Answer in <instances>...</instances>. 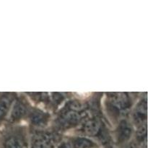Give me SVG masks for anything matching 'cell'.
I'll use <instances>...</instances> for the list:
<instances>
[{
  "mask_svg": "<svg viewBox=\"0 0 148 148\" xmlns=\"http://www.w3.org/2000/svg\"><path fill=\"white\" fill-rule=\"evenodd\" d=\"M57 148H72V145H71L70 143H67V142H63L59 145Z\"/></svg>",
  "mask_w": 148,
  "mask_h": 148,
  "instance_id": "obj_12",
  "label": "cell"
},
{
  "mask_svg": "<svg viewBox=\"0 0 148 148\" xmlns=\"http://www.w3.org/2000/svg\"><path fill=\"white\" fill-rule=\"evenodd\" d=\"M124 148H140L137 144H134V143H130V144L127 145L124 147Z\"/></svg>",
  "mask_w": 148,
  "mask_h": 148,
  "instance_id": "obj_13",
  "label": "cell"
},
{
  "mask_svg": "<svg viewBox=\"0 0 148 148\" xmlns=\"http://www.w3.org/2000/svg\"><path fill=\"white\" fill-rule=\"evenodd\" d=\"M72 148H97L98 145L92 140L84 137H77L72 139L70 143Z\"/></svg>",
  "mask_w": 148,
  "mask_h": 148,
  "instance_id": "obj_6",
  "label": "cell"
},
{
  "mask_svg": "<svg viewBox=\"0 0 148 148\" xmlns=\"http://www.w3.org/2000/svg\"><path fill=\"white\" fill-rule=\"evenodd\" d=\"M84 132L85 134L90 136H95L99 133L101 130V123L95 119L88 120L84 125Z\"/></svg>",
  "mask_w": 148,
  "mask_h": 148,
  "instance_id": "obj_7",
  "label": "cell"
},
{
  "mask_svg": "<svg viewBox=\"0 0 148 148\" xmlns=\"http://www.w3.org/2000/svg\"><path fill=\"white\" fill-rule=\"evenodd\" d=\"M2 148H28L25 133L22 130H12L3 139Z\"/></svg>",
  "mask_w": 148,
  "mask_h": 148,
  "instance_id": "obj_2",
  "label": "cell"
},
{
  "mask_svg": "<svg viewBox=\"0 0 148 148\" xmlns=\"http://www.w3.org/2000/svg\"><path fill=\"white\" fill-rule=\"evenodd\" d=\"M108 105L113 114L122 115L128 112L132 104L127 94L111 93L108 95Z\"/></svg>",
  "mask_w": 148,
  "mask_h": 148,
  "instance_id": "obj_1",
  "label": "cell"
},
{
  "mask_svg": "<svg viewBox=\"0 0 148 148\" xmlns=\"http://www.w3.org/2000/svg\"><path fill=\"white\" fill-rule=\"evenodd\" d=\"M82 116L75 110H68L61 115L60 122L64 127H72L79 124Z\"/></svg>",
  "mask_w": 148,
  "mask_h": 148,
  "instance_id": "obj_4",
  "label": "cell"
},
{
  "mask_svg": "<svg viewBox=\"0 0 148 148\" xmlns=\"http://www.w3.org/2000/svg\"><path fill=\"white\" fill-rule=\"evenodd\" d=\"M30 148H54L51 139L47 136H38L33 140Z\"/></svg>",
  "mask_w": 148,
  "mask_h": 148,
  "instance_id": "obj_10",
  "label": "cell"
},
{
  "mask_svg": "<svg viewBox=\"0 0 148 148\" xmlns=\"http://www.w3.org/2000/svg\"><path fill=\"white\" fill-rule=\"evenodd\" d=\"M30 121L34 125L40 127L47 123L48 116L40 111H34L30 115Z\"/></svg>",
  "mask_w": 148,
  "mask_h": 148,
  "instance_id": "obj_11",
  "label": "cell"
},
{
  "mask_svg": "<svg viewBox=\"0 0 148 148\" xmlns=\"http://www.w3.org/2000/svg\"><path fill=\"white\" fill-rule=\"evenodd\" d=\"M13 102V97L11 95H4L0 98V120L7 116Z\"/></svg>",
  "mask_w": 148,
  "mask_h": 148,
  "instance_id": "obj_9",
  "label": "cell"
},
{
  "mask_svg": "<svg viewBox=\"0 0 148 148\" xmlns=\"http://www.w3.org/2000/svg\"><path fill=\"white\" fill-rule=\"evenodd\" d=\"M147 117V101L146 100L140 102L136 107L133 114L134 122L137 124H142Z\"/></svg>",
  "mask_w": 148,
  "mask_h": 148,
  "instance_id": "obj_5",
  "label": "cell"
},
{
  "mask_svg": "<svg viewBox=\"0 0 148 148\" xmlns=\"http://www.w3.org/2000/svg\"><path fill=\"white\" fill-rule=\"evenodd\" d=\"M26 113V107L20 101H17L13 106L12 110L10 114V121L14 122L20 120Z\"/></svg>",
  "mask_w": 148,
  "mask_h": 148,
  "instance_id": "obj_8",
  "label": "cell"
},
{
  "mask_svg": "<svg viewBox=\"0 0 148 148\" xmlns=\"http://www.w3.org/2000/svg\"><path fill=\"white\" fill-rule=\"evenodd\" d=\"M133 132L132 124L127 120H121L116 129V139L119 144L127 143L131 138Z\"/></svg>",
  "mask_w": 148,
  "mask_h": 148,
  "instance_id": "obj_3",
  "label": "cell"
}]
</instances>
